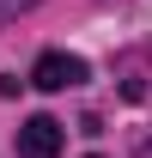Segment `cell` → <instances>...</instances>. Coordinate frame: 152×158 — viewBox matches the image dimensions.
<instances>
[{
  "label": "cell",
  "mask_w": 152,
  "mask_h": 158,
  "mask_svg": "<svg viewBox=\"0 0 152 158\" xmlns=\"http://www.w3.org/2000/svg\"><path fill=\"white\" fill-rule=\"evenodd\" d=\"M31 85H37V91H73V85H85V61L49 49V55L31 67Z\"/></svg>",
  "instance_id": "obj_1"
},
{
  "label": "cell",
  "mask_w": 152,
  "mask_h": 158,
  "mask_svg": "<svg viewBox=\"0 0 152 158\" xmlns=\"http://www.w3.org/2000/svg\"><path fill=\"white\" fill-rule=\"evenodd\" d=\"M19 158H61V122L55 116H31L19 128Z\"/></svg>",
  "instance_id": "obj_2"
},
{
  "label": "cell",
  "mask_w": 152,
  "mask_h": 158,
  "mask_svg": "<svg viewBox=\"0 0 152 158\" xmlns=\"http://www.w3.org/2000/svg\"><path fill=\"white\" fill-rule=\"evenodd\" d=\"M31 6H37V0H0V24H12L19 12H31Z\"/></svg>",
  "instance_id": "obj_3"
},
{
  "label": "cell",
  "mask_w": 152,
  "mask_h": 158,
  "mask_svg": "<svg viewBox=\"0 0 152 158\" xmlns=\"http://www.w3.org/2000/svg\"><path fill=\"white\" fill-rule=\"evenodd\" d=\"M140 158H152V140H146V146H140Z\"/></svg>",
  "instance_id": "obj_4"
}]
</instances>
